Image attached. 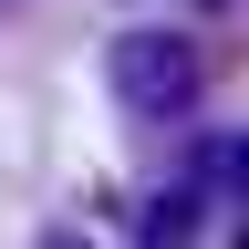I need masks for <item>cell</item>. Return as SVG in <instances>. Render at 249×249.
<instances>
[{
	"mask_svg": "<svg viewBox=\"0 0 249 249\" xmlns=\"http://www.w3.org/2000/svg\"><path fill=\"white\" fill-rule=\"evenodd\" d=\"M114 93H124V114H145V124H166L197 104V42H177V31H124L114 42Z\"/></svg>",
	"mask_w": 249,
	"mask_h": 249,
	"instance_id": "6da1fadb",
	"label": "cell"
},
{
	"mask_svg": "<svg viewBox=\"0 0 249 249\" xmlns=\"http://www.w3.org/2000/svg\"><path fill=\"white\" fill-rule=\"evenodd\" d=\"M42 249H93V239H73V229H52V239H42Z\"/></svg>",
	"mask_w": 249,
	"mask_h": 249,
	"instance_id": "7a4b0ae2",
	"label": "cell"
}]
</instances>
